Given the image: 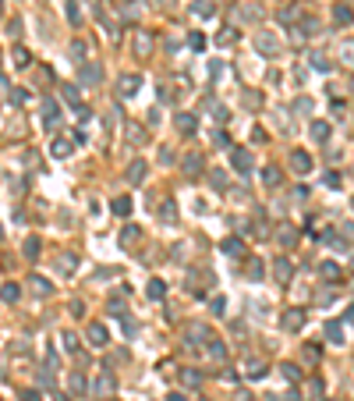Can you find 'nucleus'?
<instances>
[{"label":"nucleus","instance_id":"nucleus-1","mask_svg":"<svg viewBox=\"0 0 354 401\" xmlns=\"http://www.w3.org/2000/svg\"><path fill=\"white\" fill-rule=\"evenodd\" d=\"M0 298H4V302H18V298H21V288L14 284V280H7V284L0 288Z\"/></svg>","mask_w":354,"mask_h":401},{"label":"nucleus","instance_id":"nucleus-2","mask_svg":"<svg viewBox=\"0 0 354 401\" xmlns=\"http://www.w3.org/2000/svg\"><path fill=\"white\" fill-rule=\"evenodd\" d=\"M92 390H96V394H103V397H106V394H113V376H99V380L92 383Z\"/></svg>","mask_w":354,"mask_h":401},{"label":"nucleus","instance_id":"nucleus-3","mask_svg":"<svg viewBox=\"0 0 354 401\" xmlns=\"http://www.w3.org/2000/svg\"><path fill=\"white\" fill-rule=\"evenodd\" d=\"M28 288H32L35 295H50V291H53V288H50V280H43V277H32V280H28Z\"/></svg>","mask_w":354,"mask_h":401},{"label":"nucleus","instance_id":"nucleus-4","mask_svg":"<svg viewBox=\"0 0 354 401\" xmlns=\"http://www.w3.org/2000/svg\"><path fill=\"white\" fill-rule=\"evenodd\" d=\"M142 181H145V164L135 160V164H131V185H142Z\"/></svg>","mask_w":354,"mask_h":401},{"label":"nucleus","instance_id":"nucleus-5","mask_svg":"<svg viewBox=\"0 0 354 401\" xmlns=\"http://www.w3.org/2000/svg\"><path fill=\"white\" fill-rule=\"evenodd\" d=\"M89 341H92V344H106V330H103L99 323H92V327H89Z\"/></svg>","mask_w":354,"mask_h":401},{"label":"nucleus","instance_id":"nucleus-6","mask_svg":"<svg viewBox=\"0 0 354 401\" xmlns=\"http://www.w3.org/2000/svg\"><path fill=\"white\" fill-rule=\"evenodd\" d=\"M301 323H305V316H301L298 309H291V312H287V319H284V327H287V330H294V327H301Z\"/></svg>","mask_w":354,"mask_h":401},{"label":"nucleus","instance_id":"nucleus-7","mask_svg":"<svg viewBox=\"0 0 354 401\" xmlns=\"http://www.w3.org/2000/svg\"><path fill=\"white\" fill-rule=\"evenodd\" d=\"M113 213H117V217L131 213V199H113Z\"/></svg>","mask_w":354,"mask_h":401},{"label":"nucleus","instance_id":"nucleus-8","mask_svg":"<svg viewBox=\"0 0 354 401\" xmlns=\"http://www.w3.org/2000/svg\"><path fill=\"white\" fill-rule=\"evenodd\" d=\"M234 167H238V171H248V167H252V156H248V153H234Z\"/></svg>","mask_w":354,"mask_h":401},{"label":"nucleus","instance_id":"nucleus-9","mask_svg":"<svg viewBox=\"0 0 354 401\" xmlns=\"http://www.w3.org/2000/svg\"><path fill=\"white\" fill-rule=\"evenodd\" d=\"M326 337L340 344V341H344V330H340V323H326Z\"/></svg>","mask_w":354,"mask_h":401},{"label":"nucleus","instance_id":"nucleus-10","mask_svg":"<svg viewBox=\"0 0 354 401\" xmlns=\"http://www.w3.org/2000/svg\"><path fill=\"white\" fill-rule=\"evenodd\" d=\"M223 252H227V256H241V242H238V238H230V242H223Z\"/></svg>","mask_w":354,"mask_h":401},{"label":"nucleus","instance_id":"nucleus-11","mask_svg":"<svg viewBox=\"0 0 354 401\" xmlns=\"http://www.w3.org/2000/svg\"><path fill=\"white\" fill-rule=\"evenodd\" d=\"M294 167H298V171H308V167H312L308 153H294Z\"/></svg>","mask_w":354,"mask_h":401},{"label":"nucleus","instance_id":"nucleus-12","mask_svg":"<svg viewBox=\"0 0 354 401\" xmlns=\"http://www.w3.org/2000/svg\"><path fill=\"white\" fill-rule=\"evenodd\" d=\"M25 256H28V259L39 256V238H28V242H25Z\"/></svg>","mask_w":354,"mask_h":401},{"label":"nucleus","instance_id":"nucleus-13","mask_svg":"<svg viewBox=\"0 0 354 401\" xmlns=\"http://www.w3.org/2000/svg\"><path fill=\"white\" fill-rule=\"evenodd\" d=\"M67 153H71V142L57 139V142H53V156H67Z\"/></svg>","mask_w":354,"mask_h":401},{"label":"nucleus","instance_id":"nucleus-14","mask_svg":"<svg viewBox=\"0 0 354 401\" xmlns=\"http://www.w3.org/2000/svg\"><path fill=\"white\" fill-rule=\"evenodd\" d=\"M71 390H74V394H82V390H85V380H82V373H71Z\"/></svg>","mask_w":354,"mask_h":401},{"label":"nucleus","instance_id":"nucleus-15","mask_svg":"<svg viewBox=\"0 0 354 401\" xmlns=\"http://www.w3.org/2000/svg\"><path fill=\"white\" fill-rule=\"evenodd\" d=\"M149 298H163V280H152L149 284Z\"/></svg>","mask_w":354,"mask_h":401},{"label":"nucleus","instance_id":"nucleus-16","mask_svg":"<svg viewBox=\"0 0 354 401\" xmlns=\"http://www.w3.org/2000/svg\"><path fill=\"white\" fill-rule=\"evenodd\" d=\"M277 277H280V280H287V277H291V263H287V259H280V263H277Z\"/></svg>","mask_w":354,"mask_h":401},{"label":"nucleus","instance_id":"nucleus-17","mask_svg":"<svg viewBox=\"0 0 354 401\" xmlns=\"http://www.w3.org/2000/svg\"><path fill=\"white\" fill-rule=\"evenodd\" d=\"M135 86H138V78H124V82H121V93H124V96H131V93H135Z\"/></svg>","mask_w":354,"mask_h":401},{"label":"nucleus","instance_id":"nucleus-18","mask_svg":"<svg viewBox=\"0 0 354 401\" xmlns=\"http://www.w3.org/2000/svg\"><path fill=\"white\" fill-rule=\"evenodd\" d=\"M39 387H43V390H53V373H39Z\"/></svg>","mask_w":354,"mask_h":401},{"label":"nucleus","instance_id":"nucleus-19","mask_svg":"<svg viewBox=\"0 0 354 401\" xmlns=\"http://www.w3.org/2000/svg\"><path fill=\"white\" fill-rule=\"evenodd\" d=\"M82 78H85V82H96V78H99V71H96L92 64H85V68H82Z\"/></svg>","mask_w":354,"mask_h":401},{"label":"nucleus","instance_id":"nucleus-20","mask_svg":"<svg viewBox=\"0 0 354 401\" xmlns=\"http://www.w3.org/2000/svg\"><path fill=\"white\" fill-rule=\"evenodd\" d=\"M18 397H21V401H43V394H39V390H18Z\"/></svg>","mask_w":354,"mask_h":401},{"label":"nucleus","instance_id":"nucleus-21","mask_svg":"<svg viewBox=\"0 0 354 401\" xmlns=\"http://www.w3.org/2000/svg\"><path fill=\"white\" fill-rule=\"evenodd\" d=\"M14 64H18V68H25V64H28V54H25V50H21V47H18V50H14Z\"/></svg>","mask_w":354,"mask_h":401},{"label":"nucleus","instance_id":"nucleus-22","mask_svg":"<svg viewBox=\"0 0 354 401\" xmlns=\"http://www.w3.org/2000/svg\"><path fill=\"white\" fill-rule=\"evenodd\" d=\"M252 380H259V376H266V366L262 362H252V373H248Z\"/></svg>","mask_w":354,"mask_h":401},{"label":"nucleus","instance_id":"nucleus-23","mask_svg":"<svg viewBox=\"0 0 354 401\" xmlns=\"http://www.w3.org/2000/svg\"><path fill=\"white\" fill-rule=\"evenodd\" d=\"M262 181H266V185H277V181H280V174H277V171H273V167H269V171L262 174Z\"/></svg>","mask_w":354,"mask_h":401},{"label":"nucleus","instance_id":"nucleus-24","mask_svg":"<svg viewBox=\"0 0 354 401\" xmlns=\"http://www.w3.org/2000/svg\"><path fill=\"white\" fill-rule=\"evenodd\" d=\"M312 135H316V139H330V128H326V125H316V128H312Z\"/></svg>","mask_w":354,"mask_h":401},{"label":"nucleus","instance_id":"nucleus-25","mask_svg":"<svg viewBox=\"0 0 354 401\" xmlns=\"http://www.w3.org/2000/svg\"><path fill=\"white\" fill-rule=\"evenodd\" d=\"M209 355H216V358H223V344H220V341H209Z\"/></svg>","mask_w":354,"mask_h":401},{"label":"nucleus","instance_id":"nucleus-26","mask_svg":"<svg viewBox=\"0 0 354 401\" xmlns=\"http://www.w3.org/2000/svg\"><path fill=\"white\" fill-rule=\"evenodd\" d=\"M284 376H287V380H301V373H298V369H294V366H291V362H287V366H284Z\"/></svg>","mask_w":354,"mask_h":401},{"label":"nucleus","instance_id":"nucleus-27","mask_svg":"<svg viewBox=\"0 0 354 401\" xmlns=\"http://www.w3.org/2000/svg\"><path fill=\"white\" fill-rule=\"evenodd\" d=\"M135 234H138V227H128V231L121 234V242H124V245H128V242H135Z\"/></svg>","mask_w":354,"mask_h":401},{"label":"nucleus","instance_id":"nucleus-28","mask_svg":"<svg viewBox=\"0 0 354 401\" xmlns=\"http://www.w3.org/2000/svg\"><path fill=\"white\" fill-rule=\"evenodd\" d=\"M184 373H188V376H184L188 387H199V373H195V369H184Z\"/></svg>","mask_w":354,"mask_h":401},{"label":"nucleus","instance_id":"nucleus-29","mask_svg":"<svg viewBox=\"0 0 354 401\" xmlns=\"http://www.w3.org/2000/svg\"><path fill=\"white\" fill-rule=\"evenodd\" d=\"M181 128H184V132H195V121H191V117H188V114L181 117Z\"/></svg>","mask_w":354,"mask_h":401},{"label":"nucleus","instance_id":"nucleus-30","mask_svg":"<svg viewBox=\"0 0 354 401\" xmlns=\"http://www.w3.org/2000/svg\"><path fill=\"white\" fill-rule=\"evenodd\" d=\"M60 266H64V270H74V266H78V259H74V256H64V263H60Z\"/></svg>","mask_w":354,"mask_h":401},{"label":"nucleus","instance_id":"nucleus-31","mask_svg":"<svg viewBox=\"0 0 354 401\" xmlns=\"http://www.w3.org/2000/svg\"><path fill=\"white\" fill-rule=\"evenodd\" d=\"M234 401H252V394H248V390H238V397H234Z\"/></svg>","mask_w":354,"mask_h":401},{"label":"nucleus","instance_id":"nucleus-32","mask_svg":"<svg viewBox=\"0 0 354 401\" xmlns=\"http://www.w3.org/2000/svg\"><path fill=\"white\" fill-rule=\"evenodd\" d=\"M167 401H188V397H184V394H170Z\"/></svg>","mask_w":354,"mask_h":401},{"label":"nucleus","instance_id":"nucleus-33","mask_svg":"<svg viewBox=\"0 0 354 401\" xmlns=\"http://www.w3.org/2000/svg\"><path fill=\"white\" fill-rule=\"evenodd\" d=\"M53 401H71V397H67V394H57V397H53Z\"/></svg>","mask_w":354,"mask_h":401},{"label":"nucleus","instance_id":"nucleus-34","mask_svg":"<svg viewBox=\"0 0 354 401\" xmlns=\"http://www.w3.org/2000/svg\"><path fill=\"white\" fill-rule=\"evenodd\" d=\"M0 238H4V227H0Z\"/></svg>","mask_w":354,"mask_h":401}]
</instances>
